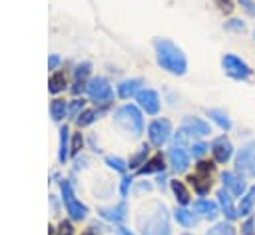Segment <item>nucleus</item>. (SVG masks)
<instances>
[{
	"label": "nucleus",
	"instance_id": "6",
	"mask_svg": "<svg viewBox=\"0 0 255 235\" xmlns=\"http://www.w3.org/2000/svg\"><path fill=\"white\" fill-rule=\"evenodd\" d=\"M171 129H173V125H171V121L167 118L151 119L149 125H147V139H149V143L153 147H161L171 137V133H173Z\"/></svg>",
	"mask_w": 255,
	"mask_h": 235
},
{
	"label": "nucleus",
	"instance_id": "8",
	"mask_svg": "<svg viewBox=\"0 0 255 235\" xmlns=\"http://www.w3.org/2000/svg\"><path fill=\"white\" fill-rule=\"evenodd\" d=\"M209 149H211V157H213V161L219 163V165H225V163L233 157V153H235V147H233L231 139H229L225 133L213 137Z\"/></svg>",
	"mask_w": 255,
	"mask_h": 235
},
{
	"label": "nucleus",
	"instance_id": "19",
	"mask_svg": "<svg viewBox=\"0 0 255 235\" xmlns=\"http://www.w3.org/2000/svg\"><path fill=\"white\" fill-rule=\"evenodd\" d=\"M253 207H255V185L247 187V191L239 197L237 215H239V217H249V215L253 213Z\"/></svg>",
	"mask_w": 255,
	"mask_h": 235
},
{
	"label": "nucleus",
	"instance_id": "27",
	"mask_svg": "<svg viewBox=\"0 0 255 235\" xmlns=\"http://www.w3.org/2000/svg\"><path fill=\"white\" fill-rule=\"evenodd\" d=\"M66 88V74L64 72H54L48 80V90L50 94H60Z\"/></svg>",
	"mask_w": 255,
	"mask_h": 235
},
{
	"label": "nucleus",
	"instance_id": "3",
	"mask_svg": "<svg viewBox=\"0 0 255 235\" xmlns=\"http://www.w3.org/2000/svg\"><path fill=\"white\" fill-rule=\"evenodd\" d=\"M114 121H116L122 129L129 131L133 137H139V135L143 133V118H141L139 108L133 106V104H124V106H120V108L116 110V114H114Z\"/></svg>",
	"mask_w": 255,
	"mask_h": 235
},
{
	"label": "nucleus",
	"instance_id": "37",
	"mask_svg": "<svg viewBox=\"0 0 255 235\" xmlns=\"http://www.w3.org/2000/svg\"><path fill=\"white\" fill-rule=\"evenodd\" d=\"M215 4H217V8L223 12V14H231L233 12V2L231 0H215Z\"/></svg>",
	"mask_w": 255,
	"mask_h": 235
},
{
	"label": "nucleus",
	"instance_id": "15",
	"mask_svg": "<svg viewBox=\"0 0 255 235\" xmlns=\"http://www.w3.org/2000/svg\"><path fill=\"white\" fill-rule=\"evenodd\" d=\"M217 205H219V209H221V213L225 215L227 221H233V219L239 217V215H237V207H235V203H233V195H231L225 187L217 191Z\"/></svg>",
	"mask_w": 255,
	"mask_h": 235
},
{
	"label": "nucleus",
	"instance_id": "41",
	"mask_svg": "<svg viewBox=\"0 0 255 235\" xmlns=\"http://www.w3.org/2000/svg\"><path fill=\"white\" fill-rule=\"evenodd\" d=\"M58 64H60V56L52 54V56L48 58V68H50V70H56V68H58Z\"/></svg>",
	"mask_w": 255,
	"mask_h": 235
},
{
	"label": "nucleus",
	"instance_id": "34",
	"mask_svg": "<svg viewBox=\"0 0 255 235\" xmlns=\"http://www.w3.org/2000/svg\"><path fill=\"white\" fill-rule=\"evenodd\" d=\"M82 145H84L82 133H74V135H72V143H70V155H78L80 149H82Z\"/></svg>",
	"mask_w": 255,
	"mask_h": 235
},
{
	"label": "nucleus",
	"instance_id": "32",
	"mask_svg": "<svg viewBox=\"0 0 255 235\" xmlns=\"http://www.w3.org/2000/svg\"><path fill=\"white\" fill-rule=\"evenodd\" d=\"M209 149V145L207 143H203V141H193L191 143V147H189V153L193 155V157H197V159H201L203 155H205V151Z\"/></svg>",
	"mask_w": 255,
	"mask_h": 235
},
{
	"label": "nucleus",
	"instance_id": "20",
	"mask_svg": "<svg viewBox=\"0 0 255 235\" xmlns=\"http://www.w3.org/2000/svg\"><path fill=\"white\" fill-rule=\"evenodd\" d=\"M100 215H102L104 219H108V221L122 223V221L126 219V215H128V205H126V201H120V203L114 205V207H102V209H100Z\"/></svg>",
	"mask_w": 255,
	"mask_h": 235
},
{
	"label": "nucleus",
	"instance_id": "4",
	"mask_svg": "<svg viewBox=\"0 0 255 235\" xmlns=\"http://www.w3.org/2000/svg\"><path fill=\"white\" fill-rule=\"evenodd\" d=\"M221 68H223L225 76H229L231 80H237V82H245V80H249L253 76L251 66L245 60H241L239 56H235V54H223Z\"/></svg>",
	"mask_w": 255,
	"mask_h": 235
},
{
	"label": "nucleus",
	"instance_id": "9",
	"mask_svg": "<svg viewBox=\"0 0 255 235\" xmlns=\"http://www.w3.org/2000/svg\"><path fill=\"white\" fill-rule=\"evenodd\" d=\"M135 102H137V108L143 110L145 114L149 116H157L159 114V108H161V100H159V94L151 88H143L137 92L135 96Z\"/></svg>",
	"mask_w": 255,
	"mask_h": 235
},
{
	"label": "nucleus",
	"instance_id": "10",
	"mask_svg": "<svg viewBox=\"0 0 255 235\" xmlns=\"http://www.w3.org/2000/svg\"><path fill=\"white\" fill-rule=\"evenodd\" d=\"M235 171L243 177L255 175V145H245L235 157Z\"/></svg>",
	"mask_w": 255,
	"mask_h": 235
},
{
	"label": "nucleus",
	"instance_id": "14",
	"mask_svg": "<svg viewBox=\"0 0 255 235\" xmlns=\"http://www.w3.org/2000/svg\"><path fill=\"white\" fill-rule=\"evenodd\" d=\"M189 185L193 187V191L201 197H205L211 189V171H203V169H195V173H191L187 177Z\"/></svg>",
	"mask_w": 255,
	"mask_h": 235
},
{
	"label": "nucleus",
	"instance_id": "36",
	"mask_svg": "<svg viewBox=\"0 0 255 235\" xmlns=\"http://www.w3.org/2000/svg\"><path fill=\"white\" fill-rule=\"evenodd\" d=\"M131 183H133L131 175H124V177H122V181H120V193H122V197H126V195H128V191H129Z\"/></svg>",
	"mask_w": 255,
	"mask_h": 235
},
{
	"label": "nucleus",
	"instance_id": "31",
	"mask_svg": "<svg viewBox=\"0 0 255 235\" xmlns=\"http://www.w3.org/2000/svg\"><path fill=\"white\" fill-rule=\"evenodd\" d=\"M106 165L110 169L118 171V173H126V169H128V161L122 159V157H118V155H108L106 157Z\"/></svg>",
	"mask_w": 255,
	"mask_h": 235
},
{
	"label": "nucleus",
	"instance_id": "11",
	"mask_svg": "<svg viewBox=\"0 0 255 235\" xmlns=\"http://www.w3.org/2000/svg\"><path fill=\"white\" fill-rule=\"evenodd\" d=\"M167 159H169V165H171V169H173L175 173H183V171H187V167H189L191 153H189L183 145L173 143V145L169 147V151H167Z\"/></svg>",
	"mask_w": 255,
	"mask_h": 235
},
{
	"label": "nucleus",
	"instance_id": "13",
	"mask_svg": "<svg viewBox=\"0 0 255 235\" xmlns=\"http://www.w3.org/2000/svg\"><path fill=\"white\" fill-rule=\"evenodd\" d=\"M221 183H223V187H225L233 197H241V195L247 191L245 177L239 175L237 171H223V173H221Z\"/></svg>",
	"mask_w": 255,
	"mask_h": 235
},
{
	"label": "nucleus",
	"instance_id": "23",
	"mask_svg": "<svg viewBox=\"0 0 255 235\" xmlns=\"http://www.w3.org/2000/svg\"><path fill=\"white\" fill-rule=\"evenodd\" d=\"M163 169H165L163 155H161V153H155L153 157H149V159L137 169V173H139V175H147V173H163Z\"/></svg>",
	"mask_w": 255,
	"mask_h": 235
},
{
	"label": "nucleus",
	"instance_id": "28",
	"mask_svg": "<svg viewBox=\"0 0 255 235\" xmlns=\"http://www.w3.org/2000/svg\"><path fill=\"white\" fill-rule=\"evenodd\" d=\"M147 153H149V147L147 145H141L131 157H129V161H128V167L129 169H139L145 161H147Z\"/></svg>",
	"mask_w": 255,
	"mask_h": 235
},
{
	"label": "nucleus",
	"instance_id": "24",
	"mask_svg": "<svg viewBox=\"0 0 255 235\" xmlns=\"http://www.w3.org/2000/svg\"><path fill=\"white\" fill-rule=\"evenodd\" d=\"M207 118L219 127V129H223V131H229L231 127H233V123H231V118L223 112V110H217V108H211V110H207Z\"/></svg>",
	"mask_w": 255,
	"mask_h": 235
},
{
	"label": "nucleus",
	"instance_id": "44",
	"mask_svg": "<svg viewBox=\"0 0 255 235\" xmlns=\"http://www.w3.org/2000/svg\"><path fill=\"white\" fill-rule=\"evenodd\" d=\"M253 40H255V30H253Z\"/></svg>",
	"mask_w": 255,
	"mask_h": 235
},
{
	"label": "nucleus",
	"instance_id": "42",
	"mask_svg": "<svg viewBox=\"0 0 255 235\" xmlns=\"http://www.w3.org/2000/svg\"><path fill=\"white\" fill-rule=\"evenodd\" d=\"M116 235H133L129 229H126V227H122V225H118L116 227Z\"/></svg>",
	"mask_w": 255,
	"mask_h": 235
},
{
	"label": "nucleus",
	"instance_id": "26",
	"mask_svg": "<svg viewBox=\"0 0 255 235\" xmlns=\"http://www.w3.org/2000/svg\"><path fill=\"white\" fill-rule=\"evenodd\" d=\"M235 233H237V229L231 221H219L205 231V235H235Z\"/></svg>",
	"mask_w": 255,
	"mask_h": 235
},
{
	"label": "nucleus",
	"instance_id": "29",
	"mask_svg": "<svg viewBox=\"0 0 255 235\" xmlns=\"http://www.w3.org/2000/svg\"><path fill=\"white\" fill-rule=\"evenodd\" d=\"M66 112H68V102L66 100H54L50 104V116H52L54 121H60L66 116Z\"/></svg>",
	"mask_w": 255,
	"mask_h": 235
},
{
	"label": "nucleus",
	"instance_id": "40",
	"mask_svg": "<svg viewBox=\"0 0 255 235\" xmlns=\"http://www.w3.org/2000/svg\"><path fill=\"white\" fill-rule=\"evenodd\" d=\"M239 4H241V8H243L249 16H255V2H253V0H239Z\"/></svg>",
	"mask_w": 255,
	"mask_h": 235
},
{
	"label": "nucleus",
	"instance_id": "33",
	"mask_svg": "<svg viewBox=\"0 0 255 235\" xmlns=\"http://www.w3.org/2000/svg\"><path fill=\"white\" fill-rule=\"evenodd\" d=\"M225 30H229V32H245V22L241 20V18H231V20H227L225 22Z\"/></svg>",
	"mask_w": 255,
	"mask_h": 235
},
{
	"label": "nucleus",
	"instance_id": "1",
	"mask_svg": "<svg viewBox=\"0 0 255 235\" xmlns=\"http://www.w3.org/2000/svg\"><path fill=\"white\" fill-rule=\"evenodd\" d=\"M153 52H155V60L161 70L173 76L187 74V58L175 42L167 38H153Z\"/></svg>",
	"mask_w": 255,
	"mask_h": 235
},
{
	"label": "nucleus",
	"instance_id": "12",
	"mask_svg": "<svg viewBox=\"0 0 255 235\" xmlns=\"http://www.w3.org/2000/svg\"><path fill=\"white\" fill-rule=\"evenodd\" d=\"M181 131L185 135H189V137H205V135L211 133V125L205 119H201V118L187 116L181 121Z\"/></svg>",
	"mask_w": 255,
	"mask_h": 235
},
{
	"label": "nucleus",
	"instance_id": "38",
	"mask_svg": "<svg viewBox=\"0 0 255 235\" xmlns=\"http://www.w3.org/2000/svg\"><path fill=\"white\" fill-rule=\"evenodd\" d=\"M82 110H84V100H74L72 106H70V114H72V118H78V116L82 114Z\"/></svg>",
	"mask_w": 255,
	"mask_h": 235
},
{
	"label": "nucleus",
	"instance_id": "2",
	"mask_svg": "<svg viewBox=\"0 0 255 235\" xmlns=\"http://www.w3.org/2000/svg\"><path fill=\"white\" fill-rule=\"evenodd\" d=\"M137 227L141 235H169V215L163 203L153 201L137 215Z\"/></svg>",
	"mask_w": 255,
	"mask_h": 235
},
{
	"label": "nucleus",
	"instance_id": "17",
	"mask_svg": "<svg viewBox=\"0 0 255 235\" xmlns=\"http://www.w3.org/2000/svg\"><path fill=\"white\" fill-rule=\"evenodd\" d=\"M90 72H92V64L90 62H82V64L76 66V70H74V88H72L74 94H78L80 90H86V86L90 82L88 80Z\"/></svg>",
	"mask_w": 255,
	"mask_h": 235
},
{
	"label": "nucleus",
	"instance_id": "30",
	"mask_svg": "<svg viewBox=\"0 0 255 235\" xmlns=\"http://www.w3.org/2000/svg\"><path fill=\"white\" fill-rule=\"evenodd\" d=\"M100 114L102 112H98V110H82V114L76 118V121L80 127H86V125H92L100 118Z\"/></svg>",
	"mask_w": 255,
	"mask_h": 235
},
{
	"label": "nucleus",
	"instance_id": "5",
	"mask_svg": "<svg viewBox=\"0 0 255 235\" xmlns=\"http://www.w3.org/2000/svg\"><path fill=\"white\" fill-rule=\"evenodd\" d=\"M86 94H88V98H90L94 104H100V106H108V104L112 102V98H114L112 84H110L106 78H102V76L92 78V80L88 82Z\"/></svg>",
	"mask_w": 255,
	"mask_h": 235
},
{
	"label": "nucleus",
	"instance_id": "21",
	"mask_svg": "<svg viewBox=\"0 0 255 235\" xmlns=\"http://www.w3.org/2000/svg\"><path fill=\"white\" fill-rule=\"evenodd\" d=\"M169 187H171V193H173L175 201H177L181 207L189 205V201H191V193H189V189H187V185H185L183 181H179V179H171V181H169Z\"/></svg>",
	"mask_w": 255,
	"mask_h": 235
},
{
	"label": "nucleus",
	"instance_id": "39",
	"mask_svg": "<svg viewBox=\"0 0 255 235\" xmlns=\"http://www.w3.org/2000/svg\"><path fill=\"white\" fill-rule=\"evenodd\" d=\"M58 235H74V227L70 221H62L58 225Z\"/></svg>",
	"mask_w": 255,
	"mask_h": 235
},
{
	"label": "nucleus",
	"instance_id": "45",
	"mask_svg": "<svg viewBox=\"0 0 255 235\" xmlns=\"http://www.w3.org/2000/svg\"><path fill=\"white\" fill-rule=\"evenodd\" d=\"M181 235H191V233H181Z\"/></svg>",
	"mask_w": 255,
	"mask_h": 235
},
{
	"label": "nucleus",
	"instance_id": "22",
	"mask_svg": "<svg viewBox=\"0 0 255 235\" xmlns=\"http://www.w3.org/2000/svg\"><path fill=\"white\" fill-rule=\"evenodd\" d=\"M173 217H175V221H177L181 227H185V229L197 225V213H195L193 209H187V207H181V205H179V207H175Z\"/></svg>",
	"mask_w": 255,
	"mask_h": 235
},
{
	"label": "nucleus",
	"instance_id": "18",
	"mask_svg": "<svg viewBox=\"0 0 255 235\" xmlns=\"http://www.w3.org/2000/svg\"><path fill=\"white\" fill-rule=\"evenodd\" d=\"M141 80L139 78H128V80H122L118 84V96L122 100H129V98H135L137 92L141 90Z\"/></svg>",
	"mask_w": 255,
	"mask_h": 235
},
{
	"label": "nucleus",
	"instance_id": "7",
	"mask_svg": "<svg viewBox=\"0 0 255 235\" xmlns=\"http://www.w3.org/2000/svg\"><path fill=\"white\" fill-rule=\"evenodd\" d=\"M60 189H62V201H64V205H66V213H68L74 221L86 219L88 207H86L80 199H76V195H74V191H72V185H70L68 181H62Z\"/></svg>",
	"mask_w": 255,
	"mask_h": 235
},
{
	"label": "nucleus",
	"instance_id": "16",
	"mask_svg": "<svg viewBox=\"0 0 255 235\" xmlns=\"http://www.w3.org/2000/svg\"><path fill=\"white\" fill-rule=\"evenodd\" d=\"M193 211H195L199 217H205V219L213 221V219L219 215V205H217V201H211V199L201 197V199L193 201Z\"/></svg>",
	"mask_w": 255,
	"mask_h": 235
},
{
	"label": "nucleus",
	"instance_id": "35",
	"mask_svg": "<svg viewBox=\"0 0 255 235\" xmlns=\"http://www.w3.org/2000/svg\"><path fill=\"white\" fill-rule=\"evenodd\" d=\"M241 235H255V219L251 215L241 223Z\"/></svg>",
	"mask_w": 255,
	"mask_h": 235
},
{
	"label": "nucleus",
	"instance_id": "25",
	"mask_svg": "<svg viewBox=\"0 0 255 235\" xmlns=\"http://www.w3.org/2000/svg\"><path fill=\"white\" fill-rule=\"evenodd\" d=\"M68 157H70V129H68V125H64V127H60L58 159H60V163H66Z\"/></svg>",
	"mask_w": 255,
	"mask_h": 235
},
{
	"label": "nucleus",
	"instance_id": "43",
	"mask_svg": "<svg viewBox=\"0 0 255 235\" xmlns=\"http://www.w3.org/2000/svg\"><path fill=\"white\" fill-rule=\"evenodd\" d=\"M82 235H98V233H96V231H94V227H90V229H88V231H84V233H82Z\"/></svg>",
	"mask_w": 255,
	"mask_h": 235
}]
</instances>
